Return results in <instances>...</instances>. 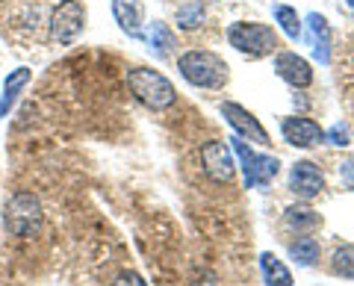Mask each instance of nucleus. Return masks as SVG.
<instances>
[{
  "mask_svg": "<svg viewBox=\"0 0 354 286\" xmlns=\"http://www.w3.org/2000/svg\"><path fill=\"white\" fill-rule=\"evenodd\" d=\"M6 230L12 236H32L41 227V204L32 192H15L6 201Z\"/></svg>",
  "mask_w": 354,
  "mask_h": 286,
  "instance_id": "4",
  "label": "nucleus"
},
{
  "mask_svg": "<svg viewBox=\"0 0 354 286\" xmlns=\"http://www.w3.org/2000/svg\"><path fill=\"white\" fill-rule=\"evenodd\" d=\"M334 271L342 278H354V245H342L334 254Z\"/></svg>",
  "mask_w": 354,
  "mask_h": 286,
  "instance_id": "20",
  "label": "nucleus"
},
{
  "mask_svg": "<svg viewBox=\"0 0 354 286\" xmlns=\"http://www.w3.org/2000/svg\"><path fill=\"white\" fill-rule=\"evenodd\" d=\"M192 286H218V283H216V278H201V280H195Z\"/></svg>",
  "mask_w": 354,
  "mask_h": 286,
  "instance_id": "25",
  "label": "nucleus"
},
{
  "mask_svg": "<svg viewBox=\"0 0 354 286\" xmlns=\"http://www.w3.org/2000/svg\"><path fill=\"white\" fill-rule=\"evenodd\" d=\"M27 83H30V68H18L12 77H9V80H6V101H3V106H0V113H3V109L15 101L18 92L24 89Z\"/></svg>",
  "mask_w": 354,
  "mask_h": 286,
  "instance_id": "19",
  "label": "nucleus"
},
{
  "mask_svg": "<svg viewBox=\"0 0 354 286\" xmlns=\"http://www.w3.org/2000/svg\"><path fill=\"white\" fill-rule=\"evenodd\" d=\"M148 41H151V48H157L160 53H169V48H174V36H171V30L165 24H153Z\"/></svg>",
  "mask_w": 354,
  "mask_h": 286,
  "instance_id": "21",
  "label": "nucleus"
},
{
  "mask_svg": "<svg viewBox=\"0 0 354 286\" xmlns=\"http://www.w3.org/2000/svg\"><path fill=\"white\" fill-rule=\"evenodd\" d=\"M274 21H278L281 30L290 39H301V21H298L295 9H290V6H274Z\"/></svg>",
  "mask_w": 354,
  "mask_h": 286,
  "instance_id": "18",
  "label": "nucleus"
},
{
  "mask_svg": "<svg viewBox=\"0 0 354 286\" xmlns=\"http://www.w3.org/2000/svg\"><path fill=\"white\" fill-rule=\"evenodd\" d=\"M325 139H330L334 145H348V130L342 127V124H334V127H330L328 133H325Z\"/></svg>",
  "mask_w": 354,
  "mask_h": 286,
  "instance_id": "23",
  "label": "nucleus"
},
{
  "mask_svg": "<svg viewBox=\"0 0 354 286\" xmlns=\"http://www.w3.org/2000/svg\"><path fill=\"white\" fill-rule=\"evenodd\" d=\"M274 71L290 86L295 89H307L310 83H313V71H310V62L295 57V53H278V59H274Z\"/></svg>",
  "mask_w": 354,
  "mask_h": 286,
  "instance_id": "11",
  "label": "nucleus"
},
{
  "mask_svg": "<svg viewBox=\"0 0 354 286\" xmlns=\"http://www.w3.org/2000/svg\"><path fill=\"white\" fill-rule=\"evenodd\" d=\"M183 80L198 89H221L227 83V62L213 50H186L177 59Z\"/></svg>",
  "mask_w": 354,
  "mask_h": 286,
  "instance_id": "1",
  "label": "nucleus"
},
{
  "mask_svg": "<svg viewBox=\"0 0 354 286\" xmlns=\"http://www.w3.org/2000/svg\"><path fill=\"white\" fill-rule=\"evenodd\" d=\"M201 160H204V171L213 178L216 183H230L234 180V151L225 142H207L201 148Z\"/></svg>",
  "mask_w": 354,
  "mask_h": 286,
  "instance_id": "7",
  "label": "nucleus"
},
{
  "mask_svg": "<svg viewBox=\"0 0 354 286\" xmlns=\"http://www.w3.org/2000/svg\"><path fill=\"white\" fill-rule=\"evenodd\" d=\"M339 178H342V186H346V189H354V157L339 162Z\"/></svg>",
  "mask_w": 354,
  "mask_h": 286,
  "instance_id": "22",
  "label": "nucleus"
},
{
  "mask_svg": "<svg viewBox=\"0 0 354 286\" xmlns=\"http://www.w3.org/2000/svg\"><path fill=\"white\" fill-rule=\"evenodd\" d=\"M201 21H204V3L201 0H189V3H183L180 9H177V24H180L183 30L201 27Z\"/></svg>",
  "mask_w": 354,
  "mask_h": 286,
  "instance_id": "17",
  "label": "nucleus"
},
{
  "mask_svg": "<svg viewBox=\"0 0 354 286\" xmlns=\"http://www.w3.org/2000/svg\"><path fill=\"white\" fill-rule=\"evenodd\" d=\"M113 286H148V283L142 280L136 271H124V274H118V278H115V283H113Z\"/></svg>",
  "mask_w": 354,
  "mask_h": 286,
  "instance_id": "24",
  "label": "nucleus"
},
{
  "mask_svg": "<svg viewBox=\"0 0 354 286\" xmlns=\"http://www.w3.org/2000/svg\"><path fill=\"white\" fill-rule=\"evenodd\" d=\"M348 6H354V0H348Z\"/></svg>",
  "mask_w": 354,
  "mask_h": 286,
  "instance_id": "26",
  "label": "nucleus"
},
{
  "mask_svg": "<svg viewBox=\"0 0 354 286\" xmlns=\"http://www.w3.org/2000/svg\"><path fill=\"white\" fill-rule=\"evenodd\" d=\"M290 254H292V260L298 263V266H313V263L319 260V242L313 236H301L290 245Z\"/></svg>",
  "mask_w": 354,
  "mask_h": 286,
  "instance_id": "15",
  "label": "nucleus"
},
{
  "mask_svg": "<svg viewBox=\"0 0 354 286\" xmlns=\"http://www.w3.org/2000/svg\"><path fill=\"white\" fill-rule=\"evenodd\" d=\"M221 115L230 121V127H234L239 136H248V142H257V145H269V133H266L263 124L254 118V113H248L245 106H239L234 101H225L221 104Z\"/></svg>",
  "mask_w": 354,
  "mask_h": 286,
  "instance_id": "8",
  "label": "nucleus"
},
{
  "mask_svg": "<svg viewBox=\"0 0 354 286\" xmlns=\"http://www.w3.org/2000/svg\"><path fill=\"white\" fill-rule=\"evenodd\" d=\"M227 142L234 145V153L242 160V169H245V186H248V189H251V186H266V183L274 178V174H278L281 162L274 160V157H263V153H254L239 136L227 139Z\"/></svg>",
  "mask_w": 354,
  "mask_h": 286,
  "instance_id": "5",
  "label": "nucleus"
},
{
  "mask_svg": "<svg viewBox=\"0 0 354 286\" xmlns=\"http://www.w3.org/2000/svg\"><path fill=\"white\" fill-rule=\"evenodd\" d=\"M86 27V9L80 0H62L50 15V36L59 45H71Z\"/></svg>",
  "mask_w": 354,
  "mask_h": 286,
  "instance_id": "6",
  "label": "nucleus"
},
{
  "mask_svg": "<svg viewBox=\"0 0 354 286\" xmlns=\"http://www.w3.org/2000/svg\"><path fill=\"white\" fill-rule=\"evenodd\" d=\"M281 133L283 139L295 148H313L325 139V130L310 118H283L281 121Z\"/></svg>",
  "mask_w": 354,
  "mask_h": 286,
  "instance_id": "10",
  "label": "nucleus"
},
{
  "mask_svg": "<svg viewBox=\"0 0 354 286\" xmlns=\"http://www.w3.org/2000/svg\"><path fill=\"white\" fill-rule=\"evenodd\" d=\"M227 41L230 48H236L239 53H245L251 59H260L266 53H272L278 48V36H274L272 27L257 24V21H239V24H230L227 30Z\"/></svg>",
  "mask_w": 354,
  "mask_h": 286,
  "instance_id": "3",
  "label": "nucleus"
},
{
  "mask_svg": "<svg viewBox=\"0 0 354 286\" xmlns=\"http://www.w3.org/2000/svg\"><path fill=\"white\" fill-rule=\"evenodd\" d=\"M127 86H130V92L136 95V101L153 109V113H162V109H169L177 101V92L169 83V77H162L153 68H130Z\"/></svg>",
  "mask_w": 354,
  "mask_h": 286,
  "instance_id": "2",
  "label": "nucleus"
},
{
  "mask_svg": "<svg viewBox=\"0 0 354 286\" xmlns=\"http://www.w3.org/2000/svg\"><path fill=\"white\" fill-rule=\"evenodd\" d=\"M113 15L121 24V30L142 39V21H145V6H142V0H113Z\"/></svg>",
  "mask_w": 354,
  "mask_h": 286,
  "instance_id": "12",
  "label": "nucleus"
},
{
  "mask_svg": "<svg viewBox=\"0 0 354 286\" xmlns=\"http://www.w3.org/2000/svg\"><path fill=\"white\" fill-rule=\"evenodd\" d=\"M307 27H310V48L319 57V62H328V48H330V30H328V21L319 15V12H310L307 15Z\"/></svg>",
  "mask_w": 354,
  "mask_h": 286,
  "instance_id": "13",
  "label": "nucleus"
},
{
  "mask_svg": "<svg viewBox=\"0 0 354 286\" xmlns=\"http://www.w3.org/2000/svg\"><path fill=\"white\" fill-rule=\"evenodd\" d=\"M283 222H286V227L310 230V227H319V222H322V218H319L313 210H307V207H292V210H286Z\"/></svg>",
  "mask_w": 354,
  "mask_h": 286,
  "instance_id": "16",
  "label": "nucleus"
},
{
  "mask_svg": "<svg viewBox=\"0 0 354 286\" xmlns=\"http://www.w3.org/2000/svg\"><path fill=\"white\" fill-rule=\"evenodd\" d=\"M260 269H263V278H266L269 286H292L290 269H286L274 254H263L260 257Z\"/></svg>",
  "mask_w": 354,
  "mask_h": 286,
  "instance_id": "14",
  "label": "nucleus"
},
{
  "mask_svg": "<svg viewBox=\"0 0 354 286\" xmlns=\"http://www.w3.org/2000/svg\"><path fill=\"white\" fill-rule=\"evenodd\" d=\"M290 189L298 198H304V201L316 198L319 192L325 189V178H322V171H319V166H313L310 160L295 162L292 171H290Z\"/></svg>",
  "mask_w": 354,
  "mask_h": 286,
  "instance_id": "9",
  "label": "nucleus"
}]
</instances>
